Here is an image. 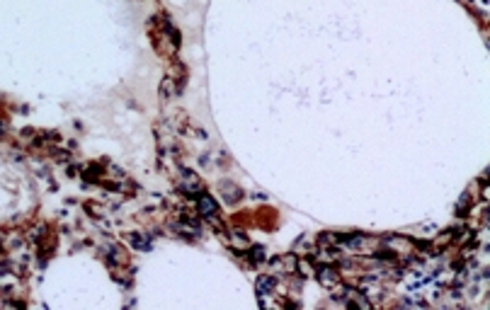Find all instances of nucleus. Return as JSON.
<instances>
[{
	"mask_svg": "<svg viewBox=\"0 0 490 310\" xmlns=\"http://www.w3.org/2000/svg\"><path fill=\"white\" fill-rule=\"evenodd\" d=\"M194 206H197L201 218H207L209 223H216V226H219V206H216V201H214L211 194L199 191V194L194 196Z\"/></svg>",
	"mask_w": 490,
	"mask_h": 310,
	"instance_id": "obj_1",
	"label": "nucleus"
},
{
	"mask_svg": "<svg viewBox=\"0 0 490 310\" xmlns=\"http://www.w3.org/2000/svg\"><path fill=\"white\" fill-rule=\"evenodd\" d=\"M318 279H320V284H323L325 289H330V286H335V284H338V271L332 269V267H320Z\"/></svg>",
	"mask_w": 490,
	"mask_h": 310,
	"instance_id": "obj_2",
	"label": "nucleus"
},
{
	"mask_svg": "<svg viewBox=\"0 0 490 310\" xmlns=\"http://www.w3.org/2000/svg\"><path fill=\"white\" fill-rule=\"evenodd\" d=\"M129 242L134 245V247H136V250H150V245H153L146 233H131V235H129Z\"/></svg>",
	"mask_w": 490,
	"mask_h": 310,
	"instance_id": "obj_3",
	"label": "nucleus"
},
{
	"mask_svg": "<svg viewBox=\"0 0 490 310\" xmlns=\"http://www.w3.org/2000/svg\"><path fill=\"white\" fill-rule=\"evenodd\" d=\"M274 286H277L274 276H260V279H257V296H260V298H265L267 293H272V291H274Z\"/></svg>",
	"mask_w": 490,
	"mask_h": 310,
	"instance_id": "obj_4",
	"label": "nucleus"
}]
</instances>
